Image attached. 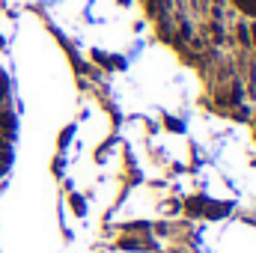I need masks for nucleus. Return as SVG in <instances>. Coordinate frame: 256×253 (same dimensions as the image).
<instances>
[{"instance_id": "nucleus-1", "label": "nucleus", "mask_w": 256, "mask_h": 253, "mask_svg": "<svg viewBox=\"0 0 256 253\" xmlns=\"http://www.w3.org/2000/svg\"><path fill=\"white\" fill-rule=\"evenodd\" d=\"M18 152V98L6 63L0 60V182L9 176Z\"/></svg>"}]
</instances>
